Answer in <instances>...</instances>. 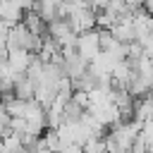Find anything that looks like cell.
Instances as JSON below:
<instances>
[{
	"label": "cell",
	"mask_w": 153,
	"mask_h": 153,
	"mask_svg": "<svg viewBox=\"0 0 153 153\" xmlns=\"http://www.w3.org/2000/svg\"><path fill=\"white\" fill-rule=\"evenodd\" d=\"M76 53L91 65L100 53H103V48H100V31L98 29H91V31H84V33H79V41H76Z\"/></svg>",
	"instance_id": "6da1fadb"
},
{
	"label": "cell",
	"mask_w": 153,
	"mask_h": 153,
	"mask_svg": "<svg viewBox=\"0 0 153 153\" xmlns=\"http://www.w3.org/2000/svg\"><path fill=\"white\" fill-rule=\"evenodd\" d=\"M33 53H29V50H10V55H7V65H10V69L14 72V74H26L29 72V67H31V62H33Z\"/></svg>",
	"instance_id": "7a4b0ae2"
},
{
	"label": "cell",
	"mask_w": 153,
	"mask_h": 153,
	"mask_svg": "<svg viewBox=\"0 0 153 153\" xmlns=\"http://www.w3.org/2000/svg\"><path fill=\"white\" fill-rule=\"evenodd\" d=\"M19 10H24V12H31L33 10V5H36V0H12Z\"/></svg>",
	"instance_id": "3957f363"
}]
</instances>
